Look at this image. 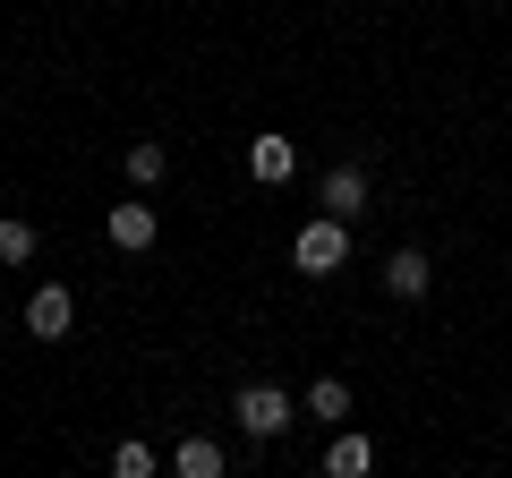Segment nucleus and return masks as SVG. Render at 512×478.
<instances>
[{
	"instance_id": "nucleus-4",
	"label": "nucleus",
	"mask_w": 512,
	"mask_h": 478,
	"mask_svg": "<svg viewBox=\"0 0 512 478\" xmlns=\"http://www.w3.org/2000/svg\"><path fill=\"white\" fill-rule=\"evenodd\" d=\"M325 214H333V222H359V214H367V171H359V163H333V171H325Z\"/></svg>"
},
{
	"instance_id": "nucleus-3",
	"label": "nucleus",
	"mask_w": 512,
	"mask_h": 478,
	"mask_svg": "<svg viewBox=\"0 0 512 478\" xmlns=\"http://www.w3.org/2000/svg\"><path fill=\"white\" fill-rule=\"evenodd\" d=\"M69 325H77V299L60 291V282H43V291L26 299V333H35V342H60Z\"/></svg>"
},
{
	"instance_id": "nucleus-13",
	"label": "nucleus",
	"mask_w": 512,
	"mask_h": 478,
	"mask_svg": "<svg viewBox=\"0 0 512 478\" xmlns=\"http://www.w3.org/2000/svg\"><path fill=\"white\" fill-rule=\"evenodd\" d=\"M111 478H154V444H137V436H128L120 453H111Z\"/></svg>"
},
{
	"instance_id": "nucleus-8",
	"label": "nucleus",
	"mask_w": 512,
	"mask_h": 478,
	"mask_svg": "<svg viewBox=\"0 0 512 478\" xmlns=\"http://www.w3.org/2000/svg\"><path fill=\"white\" fill-rule=\"evenodd\" d=\"M111 248H154V205H111Z\"/></svg>"
},
{
	"instance_id": "nucleus-6",
	"label": "nucleus",
	"mask_w": 512,
	"mask_h": 478,
	"mask_svg": "<svg viewBox=\"0 0 512 478\" xmlns=\"http://www.w3.org/2000/svg\"><path fill=\"white\" fill-rule=\"evenodd\" d=\"M248 171H256L265 188H282V180L299 171V146H291V137H256V146H248Z\"/></svg>"
},
{
	"instance_id": "nucleus-7",
	"label": "nucleus",
	"mask_w": 512,
	"mask_h": 478,
	"mask_svg": "<svg viewBox=\"0 0 512 478\" xmlns=\"http://www.w3.org/2000/svg\"><path fill=\"white\" fill-rule=\"evenodd\" d=\"M367 470H376V444L342 427V436H333V453H325V478H367Z\"/></svg>"
},
{
	"instance_id": "nucleus-2",
	"label": "nucleus",
	"mask_w": 512,
	"mask_h": 478,
	"mask_svg": "<svg viewBox=\"0 0 512 478\" xmlns=\"http://www.w3.org/2000/svg\"><path fill=\"white\" fill-rule=\"evenodd\" d=\"M239 436H256V444H274L282 427H291V393L282 385H239Z\"/></svg>"
},
{
	"instance_id": "nucleus-10",
	"label": "nucleus",
	"mask_w": 512,
	"mask_h": 478,
	"mask_svg": "<svg viewBox=\"0 0 512 478\" xmlns=\"http://www.w3.org/2000/svg\"><path fill=\"white\" fill-rule=\"evenodd\" d=\"M171 478H222V444L214 436H188L180 453H171Z\"/></svg>"
},
{
	"instance_id": "nucleus-5",
	"label": "nucleus",
	"mask_w": 512,
	"mask_h": 478,
	"mask_svg": "<svg viewBox=\"0 0 512 478\" xmlns=\"http://www.w3.org/2000/svg\"><path fill=\"white\" fill-rule=\"evenodd\" d=\"M427 282H436L427 274V248H393V257H384V291L393 299H427Z\"/></svg>"
},
{
	"instance_id": "nucleus-1",
	"label": "nucleus",
	"mask_w": 512,
	"mask_h": 478,
	"mask_svg": "<svg viewBox=\"0 0 512 478\" xmlns=\"http://www.w3.org/2000/svg\"><path fill=\"white\" fill-rule=\"evenodd\" d=\"M342 257H350V222L316 214V222L291 231V265H299V274H342Z\"/></svg>"
},
{
	"instance_id": "nucleus-11",
	"label": "nucleus",
	"mask_w": 512,
	"mask_h": 478,
	"mask_svg": "<svg viewBox=\"0 0 512 478\" xmlns=\"http://www.w3.org/2000/svg\"><path fill=\"white\" fill-rule=\"evenodd\" d=\"M35 248H43V231H35V222L0 214V265H26V257H35Z\"/></svg>"
},
{
	"instance_id": "nucleus-9",
	"label": "nucleus",
	"mask_w": 512,
	"mask_h": 478,
	"mask_svg": "<svg viewBox=\"0 0 512 478\" xmlns=\"http://www.w3.org/2000/svg\"><path fill=\"white\" fill-rule=\"evenodd\" d=\"M308 419L350 427V385H342V376H316V385H308Z\"/></svg>"
},
{
	"instance_id": "nucleus-12",
	"label": "nucleus",
	"mask_w": 512,
	"mask_h": 478,
	"mask_svg": "<svg viewBox=\"0 0 512 478\" xmlns=\"http://www.w3.org/2000/svg\"><path fill=\"white\" fill-rule=\"evenodd\" d=\"M163 171H171V154L154 146V137H137V146H128V180H137V188H154Z\"/></svg>"
}]
</instances>
